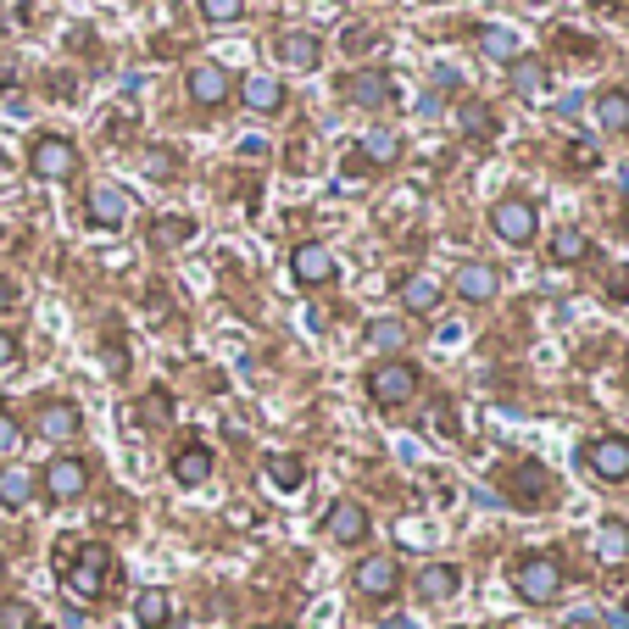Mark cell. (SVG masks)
<instances>
[{
  "mask_svg": "<svg viewBox=\"0 0 629 629\" xmlns=\"http://www.w3.org/2000/svg\"><path fill=\"white\" fill-rule=\"evenodd\" d=\"M112 574H118V569H112V552H107L101 541H89V547L78 541V547H73V563L62 569V591H67L73 607H89V602L107 596Z\"/></svg>",
  "mask_w": 629,
  "mask_h": 629,
  "instance_id": "obj_1",
  "label": "cell"
},
{
  "mask_svg": "<svg viewBox=\"0 0 629 629\" xmlns=\"http://www.w3.org/2000/svg\"><path fill=\"white\" fill-rule=\"evenodd\" d=\"M512 591H518L523 602H534V607H552V602L563 596V563L547 558V552L518 558V569H512Z\"/></svg>",
  "mask_w": 629,
  "mask_h": 629,
  "instance_id": "obj_2",
  "label": "cell"
},
{
  "mask_svg": "<svg viewBox=\"0 0 629 629\" xmlns=\"http://www.w3.org/2000/svg\"><path fill=\"white\" fill-rule=\"evenodd\" d=\"M29 167H34V178H73L78 151H73L67 134H40L34 151H29Z\"/></svg>",
  "mask_w": 629,
  "mask_h": 629,
  "instance_id": "obj_3",
  "label": "cell"
},
{
  "mask_svg": "<svg viewBox=\"0 0 629 629\" xmlns=\"http://www.w3.org/2000/svg\"><path fill=\"white\" fill-rule=\"evenodd\" d=\"M351 580H356V591H363L368 602H390V596L401 591V563L379 552V558H363V563H356Z\"/></svg>",
  "mask_w": 629,
  "mask_h": 629,
  "instance_id": "obj_4",
  "label": "cell"
},
{
  "mask_svg": "<svg viewBox=\"0 0 629 629\" xmlns=\"http://www.w3.org/2000/svg\"><path fill=\"white\" fill-rule=\"evenodd\" d=\"M412 390H418V374H412L407 363H379V368L368 374V396H374L379 407H401V401H412Z\"/></svg>",
  "mask_w": 629,
  "mask_h": 629,
  "instance_id": "obj_5",
  "label": "cell"
},
{
  "mask_svg": "<svg viewBox=\"0 0 629 629\" xmlns=\"http://www.w3.org/2000/svg\"><path fill=\"white\" fill-rule=\"evenodd\" d=\"M585 463H591V474L596 479H629V440L624 434H602V440H591L585 445Z\"/></svg>",
  "mask_w": 629,
  "mask_h": 629,
  "instance_id": "obj_6",
  "label": "cell"
},
{
  "mask_svg": "<svg viewBox=\"0 0 629 629\" xmlns=\"http://www.w3.org/2000/svg\"><path fill=\"white\" fill-rule=\"evenodd\" d=\"M490 223H496V234H501L507 245H529V240H534V229H541V218H534V207H529V201H518V196L496 201Z\"/></svg>",
  "mask_w": 629,
  "mask_h": 629,
  "instance_id": "obj_7",
  "label": "cell"
},
{
  "mask_svg": "<svg viewBox=\"0 0 629 629\" xmlns=\"http://www.w3.org/2000/svg\"><path fill=\"white\" fill-rule=\"evenodd\" d=\"M40 485H45L51 501H78V496L89 490V463H84V457H56Z\"/></svg>",
  "mask_w": 629,
  "mask_h": 629,
  "instance_id": "obj_8",
  "label": "cell"
},
{
  "mask_svg": "<svg viewBox=\"0 0 629 629\" xmlns=\"http://www.w3.org/2000/svg\"><path fill=\"white\" fill-rule=\"evenodd\" d=\"M323 534H329V541H340V547H356L368 534V507L363 501H334L329 518H323Z\"/></svg>",
  "mask_w": 629,
  "mask_h": 629,
  "instance_id": "obj_9",
  "label": "cell"
},
{
  "mask_svg": "<svg viewBox=\"0 0 629 629\" xmlns=\"http://www.w3.org/2000/svg\"><path fill=\"white\" fill-rule=\"evenodd\" d=\"M290 274H296V285H329L334 279V256L318 240H307V245L290 251Z\"/></svg>",
  "mask_w": 629,
  "mask_h": 629,
  "instance_id": "obj_10",
  "label": "cell"
},
{
  "mask_svg": "<svg viewBox=\"0 0 629 629\" xmlns=\"http://www.w3.org/2000/svg\"><path fill=\"white\" fill-rule=\"evenodd\" d=\"M190 101L196 107H223L229 101V73L218 62H196L190 67Z\"/></svg>",
  "mask_w": 629,
  "mask_h": 629,
  "instance_id": "obj_11",
  "label": "cell"
},
{
  "mask_svg": "<svg viewBox=\"0 0 629 629\" xmlns=\"http://www.w3.org/2000/svg\"><path fill=\"white\" fill-rule=\"evenodd\" d=\"M89 223H96V229H123V218H129V196L118 190V185H96V190H89Z\"/></svg>",
  "mask_w": 629,
  "mask_h": 629,
  "instance_id": "obj_12",
  "label": "cell"
},
{
  "mask_svg": "<svg viewBox=\"0 0 629 629\" xmlns=\"http://www.w3.org/2000/svg\"><path fill=\"white\" fill-rule=\"evenodd\" d=\"M457 296L463 301H496V290H501V274L496 267H485V262H468V267H457Z\"/></svg>",
  "mask_w": 629,
  "mask_h": 629,
  "instance_id": "obj_13",
  "label": "cell"
},
{
  "mask_svg": "<svg viewBox=\"0 0 629 629\" xmlns=\"http://www.w3.org/2000/svg\"><path fill=\"white\" fill-rule=\"evenodd\" d=\"M463 591V569L457 563H429L423 574H418V596L423 602H452Z\"/></svg>",
  "mask_w": 629,
  "mask_h": 629,
  "instance_id": "obj_14",
  "label": "cell"
},
{
  "mask_svg": "<svg viewBox=\"0 0 629 629\" xmlns=\"http://www.w3.org/2000/svg\"><path fill=\"white\" fill-rule=\"evenodd\" d=\"M240 96H245V107H251V112H262V118L285 112V84H279V78H267V73H251Z\"/></svg>",
  "mask_w": 629,
  "mask_h": 629,
  "instance_id": "obj_15",
  "label": "cell"
},
{
  "mask_svg": "<svg viewBox=\"0 0 629 629\" xmlns=\"http://www.w3.org/2000/svg\"><path fill=\"white\" fill-rule=\"evenodd\" d=\"M390 96H396V84H390L385 67H368V73L351 78V101L356 107H390Z\"/></svg>",
  "mask_w": 629,
  "mask_h": 629,
  "instance_id": "obj_16",
  "label": "cell"
},
{
  "mask_svg": "<svg viewBox=\"0 0 629 629\" xmlns=\"http://www.w3.org/2000/svg\"><path fill=\"white\" fill-rule=\"evenodd\" d=\"M173 479H178V485H207V479H212V452H207V445H178Z\"/></svg>",
  "mask_w": 629,
  "mask_h": 629,
  "instance_id": "obj_17",
  "label": "cell"
},
{
  "mask_svg": "<svg viewBox=\"0 0 629 629\" xmlns=\"http://www.w3.org/2000/svg\"><path fill=\"white\" fill-rule=\"evenodd\" d=\"M40 429H45V440H73V434L84 429V418H78L73 401H51V407L40 412Z\"/></svg>",
  "mask_w": 629,
  "mask_h": 629,
  "instance_id": "obj_18",
  "label": "cell"
},
{
  "mask_svg": "<svg viewBox=\"0 0 629 629\" xmlns=\"http://www.w3.org/2000/svg\"><path fill=\"white\" fill-rule=\"evenodd\" d=\"M596 552H602V563H629V523L624 518H607L596 529Z\"/></svg>",
  "mask_w": 629,
  "mask_h": 629,
  "instance_id": "obj_19",
  "label": "cell"
},
{
  "mask_svg": "<svg viewBox=\"0 0 629 629\" xmlns=\"http://www.w3.org/2000/svg\"><path fill=\"white\" fill-rule=\"evenodd\" d=\"M167 618H173L167 591H140V596H134V624H140V629H167Z\"/></svg>",
  "mask_w": 629,
  "mask_h": 629,
  "instance_id": "obj_20",
  "label": "cell"
},
{
  "mask_svg": "<svg viewBox=\"0 0 629 629\" xmlns=\"http://www.w3.org/2000/svg\"><path fill=\"white\" fill-rule=\"evenodd\" d=\"M512 490H518L523 507H541V501L552 496V474H547V468H534V463H523L518 479H512Z\"/></svg>",
  "mask_w": 629,
  "mask_h": 629,
  "instance_id": "obj_21",
  "label": "cell"
},
{
  "mask_svg": "<svg viewBox=\"0 0 629 629\" xmlns=\"http://www.w3.org/2000/svg\"><path fill=\"white\" fill-rule=\"evenodd\" d=\"M279 62H290V67H318V34H301V29L279 34Z\"/></svg>",
  "mask_w": 629,
  "mask_h": 629,
  "instance_id": "obj_22",
  "label": "cell"
},
{
  "mask_svg": "<svg viewBox=\"0 0 629 629\" xmlns=\"http://www.w3.org/2000/svg\"><path fill=\"white\" fill-rule=\"evenodd\" d=\"M401 307H407V312H434V307H440V279L412 274V279L401 285Z\"/></svg>",
  "mask_w": 629,
  "mask_h": 629,
  "instance_id": "obj_23",
  "label": "cell"
},
{
  "mask_svg": "<svg viewBox=\"0 0 629 629\" xmlns=\"http://www.w3.org/2000/svg\"><path fill=\"white\" fill-rule=\"evenodd\" d=\"M267 485H279V490H301L307 485V463L279 452V457H267Z\"/></svg>",
  "mask_w": 629,
  "mask_h": 629,
  "instance_id": "obj_24",
  "label": "cell"
},
{
  "mask_svg": "<svg viewBox=\"0 0 629 629\" xmlns=\"http://www.w3.org/2000/svg\"><path fill=\"white\" fill-rule=\"evenodd\" d=\"M596 118H602L607 134H629V96L624 89H607V96L596 101Z\"/></svg>",
  "mask_w": 629,
  "mask_h": 629,
  "instance_id": "obj_25",
  "label": "cell"
},
{
  "mask_svg": "<svg viewBox=\"0 0 629 629\" xmlns=\"http://www.w3.org/2000/svg\"><path fill=\"white\" fill-rule=\"evenodd\" d=\"M512 89H518V96H541V89H547V67L534 56H512Z\"/></svg>",
  "mask_w": 629,
  "mask_h": 629,
  "instance_id": "obj_26",
  "label": "cell"
},
{
  "mask_svg": "<svg viewBox=\"0 0 629 629\" xmlns=\"http://www.w3.org/2000/svg\"><path fill=\"white\" fill-rule=\"evenodd\" d=\"M356 151H363V162L385 167V162H396V151H401V145H396V134H390V129H368Z\"/></svg>",
  "mask_w": 629,
  "mask_h": 629,
  "instance_id": "obj_27",
  "label": "cell"
},
{
  "mask_svg": "<svg viewBox=\"0 0 629 629\" xmlns=\"http://www.w3.org/2000/svg\"><path fill=\"white\" fill-rule=\"evenodd\" d=\"M457 123H463L468 140H490V134H496V112H490L485 101H463V118H457Z\"/></svg>",
  "mask_w": 629,
  "mask_h": 629,
  "instance_id": "obj_28",
  "label": "cell"
},
{
  "mask_svg": "<svg viewBox=\"0 0 629 629\" xmlns=\"http://www.w3.org/2000/svg\"><path fill=\"white\" fill-rule=\"evenodd\" d=\"M29 496H34V474L12 463L7 474H0V501H7V507H23Z\"/></svg>",
  "mask_w": 629,
  "mask_h": 629,
  "instance_id": "obj_29",
  "label": "cell"
},
{
  "mask_svg": "<svg viewBox=\"0 0 629 629\" xmlns=\"http://www.w3.org/2000/svg\"><path fill=\"white\" fill-rule=\"evenodd\" d=\"M552 256H558V262H585V256H591V240H585L580 229H558V234H552Z\"/></svg>",
  "mask_w": 629,
  "mask_h": 629,
  "instance_id": "obj_30",
  "label": "cell"
},
{
  "mask_svg": "<svg viewBox=\"0 0 629 629\" xmlns=\"http://www.w3.org/2000/svg\"><path fill=\"white\" fill-rule=\"evenodd\" d=\"M368 345H379V351H401V345H407V323H396V318L368 323Z\"/></svg>",
  "mask_w": 629,
  "mask_h": 629,
  "instance_id": "obj_31",
  "label": "cell"
},
{
  "mask_svg": "<svg viewBox=\"0 0 629 629\" xmlns=\"http://www.w3.org/2000/svg\"><path fill=\"white\" fill-rule=\"evenodd\" d=\"M190 234H196V223H190V218H162V223L151 229V240H156V245H185Z\"/></svg>",
  "mask_w": 629,
  "mask_h": 629,
  "instance_id": "obj_32",
  "label": "cell"
},
{
  "mask_svg": "<svg viewBox=\"0 0 629 629\" xmlns=\"http://www.w3.org/2000/svg\"><path fill=\"white\" fill-rule=\"evenodd\" d=\"M0 629H34V607L23 596H7L0 602Z\"/></svg>",
  "mask_w": 629,
  "mask_h": 629,
  "instance_id": "obj_33",
  "label": "cell"
},
{
  "mask_svg": "<svg viewBox=\"0 0 629 629\" xmlns=\"http://www.w3.org/2000/svg\"><path fill=\"white\" fill-rule=\"evenodd\" d=\"M245 12V0H201V18L207 23H234Z\"/></svg>",
  "mask_w": 629,
  "mask_h": 629,
  "instance_id": "obj_34",
  "label": "cell"
},
{
  "mask_svg": "<svg viewBox=\"0 0 629 629\" xmlns=\"http://www.w3.org/2000/svg\"><path fill=\"white\" fill-rule=\"evenodd\" d=\"M18 445H23V423H18L12 412H0V463H7Z\"/></svg>",
  "mask_w": 629,
  "mask_h": 629,
  "instance_id": "obj_35",
  "label": "cell"
},
{
  "mask_svg": "<svg viewBox=\"0 0 629 629\" xmlns=\"http://www.w3.org/2000/svg\"><path fill=\"white\" fill-rule=\"evenodd\" d=\"M479 51H485V56H507V62L518 56L512 34H501V29H485V34H479Z\"/></svg>",
  "mask_w": 629,
  "mask_h": 629,
  "instance_id": "obj_36",
  "label": "cell"
},
{
  "mask_svg": "<svg viewBox=\"0 0 629 629\" xmlns=\"http://www.w3.org/2000/svg\"><path fill=\"white\" fill-rule=\"evenodd\" d=\"M145 173H151V178H173V173H178L173 151H167V145H151V151H145Z\"/></svg>",
  "mask_w": 629,
  "mask_h": 629,
  "instance_id": "obj_37",
  "label": "cell"
},
{
  "mask_svg": "<svg viewBox=\"0 0 629 629\" xmlns=\"http://www.w3.org/2000/svg\"><path fill=\"white\" fill-rule=\"evenodd\" d=\"M173 418V396L167 390H151L145 396V423H167Z\"/></svg>",
  "mask_w": 629,
  "mask_h": 629,
  "instance_id": "obj_38",
  "label": "cell"
},
{
  "mask_svg": "<svg viewBox=\"0 0 629 629\" xmlns=\"http://www.w3.org/2000/svg\"><path fill=\"white\" fill-rule=\"evenodd\" d=\"M569 167H596V145L591 140H574L569 145Z\"/></svg>",
  "mask_w": 629,
  "mask_h": 629,
  "instance_id": "obj_39",
  "label": "cell"
},
{
  "mask_svg": "<svg viewBox=\"0 0 629 629\" xmlns=\"http://www.w3.org/2000/svg\"><path fill=\"white\" fill-rule=\"evenodd\" d=\"M12 363H18V340L0 329V368H12Z\"/></svg>",
  "mask_w": 629,
  "mask_h": 629,
  "instance_id": "obj_40",
  "label": "cell"
},
{
  "mask_svg": "<svg viewBox=\"0 0 629 629\" xmlns=\"http://www.w3.org/2000/svg\"><path fill=\"white\" fill-rule=\"evenodd\" d=\"M368 45H374V34H363V29L345 34V51H368Z\"/></svg>",
  "mask_w": 629,
  "mask_h": 629,
  "instance_id": "obj_41",
  "label": "cell"
},
{
  "mask_svg": "<svg viewBox=\"0 0 629 629\" xmlns=\"http://www.w3.org/2000/svg\"><path fill=\"white\" fill-rule=\"evenodd\" d=\"M7 307H18V285H12V279H0V312H7Z\"/></svg>",
  "mask_w": 629,
  "mask_h": 629,
  "instance_id": "obj_42",
  "label": "cell"
},
{
  "mask_svg": "<svg viewBox=\"0 0 629 629\" xmlns=\"http://www.w3.org/2000/svg\"><path fill=\"white\" fill-rule=\"evenodd\" d=\"M107 368H112V374H123V368H129V363H123V345H107Z\"/></svg>",
  "mask_w": 629,
  "mask_h": 629,
  "instance_id": "obj_43",
  "label": "cell"
},
{
  "mask_svg": "<svg viewBox=\"0 0 629 629\" xmlns=\"http://www.w3.org/2000/svg\"><path fill=\"white\" fill-rule=\"evenodd\" d=\"M385 629H412V624L407 618H385Z\"/></svg>",
  "mask_w": 629,
  "mask_h": 629,
  "instance_id": "obj_44",
  "label": "cell"
},
{
  "mask_svg": "<svg viewBox=\"0 0 629 629\" xmlns=\"http://www.w3.org/2000/svg\"><path fill=\"white\" fill-rule=\"evenodd\" d=\"M591 7H602V12H613V7H618V0H591Z\"/></svg>",
  "mask_w": 629,
  "mask_h": 629,
  "instance_id": "obj_45",
  "label": "cell"
},
{
  "mask_svg": "<svg viewBox=\"0 0 629 629\" xmlns=\"http://www.w3.org/2000/svg\"><path fill=\"white\" fill-rule=\"evenodd\" d=\"M574 629H596V624H585V618H580V624H574Z\"/></svg>",
  "mask_w": 629,
  "mask_h": 629,
  "instance_id": "obj_46",
  "label": "cell"
},
{
  "mask_svg": "<svg viewBox=\"0 0 629 629\" xmlns=\"http://www.w3.org/2000/svg\"><path fill=\"white\" fill-rule=\"evenodd\" d=\"M0 574H7V558H0Z\"/></svg>",
  "mask_w": 629,
  "mask_h": 629,
  "instance_id": "obj_47",
  "label": "cell"
},
{
  "mask_svg": "<svg viewBox=\"0 0 629 629\" xmlns=\"http://www.w3.org/2000/svg\"><path fill=\"white\" fill-rule=\"evenodd\" d=\"M0 167H7V151H0Z\"/></svg>",
  "mask_w": 629,
  "mask_h": 629,
  "instance_id": "obj_48",
  "label": "cell"
},
{
  "mask_svg": "<svg viewBox=\"0 0 629 629\" xmlns=\"http://www.w3.org/2000/svg\"><path fill=\"white\" fill-rule=\"evenodd\" d=\"M624 368H629V363H624Z\"/></svg>",
  "mask_w": 629,
  "mask_h": 629,
  "instance_id": "obj_49",
  "label": "cell"
}]
</instances>
